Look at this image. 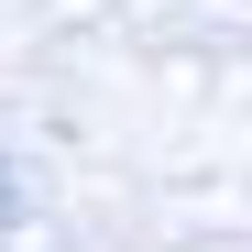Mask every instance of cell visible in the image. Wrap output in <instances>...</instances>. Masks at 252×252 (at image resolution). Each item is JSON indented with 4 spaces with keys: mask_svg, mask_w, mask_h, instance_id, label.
Segmentation results:
<instances>
[{
    "mask_svg": "<svg viewBox=\"0 0 252 252\" xmlns=\"http://www.w3.org/2000/svg\"><path fill=\"white\" fill-rule=\"evenodd\" d=\"M11 230H22V187H11V164H0V252H11Z\"/></svg>",
    "mask_w": 252,
    "mask_h": 252,
    "instance_id": "6da1fadb",
    "label": "cell"
}]
</instances>
